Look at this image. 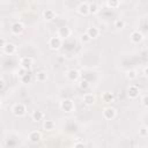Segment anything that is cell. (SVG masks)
Masks as SVG:
<instances>
[{
  "label": "cell",
  "mask_w": 148,
  "mask_h": 148,
  "mask_svg": "<svg viewBox=\"0 0 148 148\" xmlns=\"http://www.w3.org/2000/svg\"><path fill=\"white\" fill-rule=\"evenodd\" d=\"M23 30H24V25L21 22H14L10 27V31L14 35H20L23 32Z\"/></svg>",
  "instance_id": "obj_7"
},
{
  "label": "cell",
  "mask_w": 148,
  "mask_h": 148,
  "mask_svg": "<svg viewBox=\"0 0 148 148\" xmlns=\"http://www.w3.org/2000/svg\"><path fill=\"white\" fill-rule=\"evenodd\" d=\"M80 39H81V42L82 43H89L90 40H91V38L87 35V32H84V34H82L81 36H80Z\"/></svg>",
  "instance_id": "obj_26"
},
{
  "label": "cell",
  "mask_w": 148,
  "mask_h": 148,
  "mask_svg": "<svg viewBox=\"0 0 148 148\" xmlns=\"http://www.w3.org/2000/svg\"><path fill=\"white\" fill-rule=\"evenodd\" d=\"M62 45V39L58 36H54V37H51L49 39V46L51 50H59Z\"/></svg>",
  "instance_id": "obj_2"
},
{
  "label": "cell",
  "mask_w": 148,
  "mask_h": 148,
  "mask_svg": "<svg viewBox=\"0 0 148 148\" xmlns=\"http://www.w3.org/2000/svg\"><path fill=\"white\" fill-rule=\"evenodd\" d=\"M20 65H21V68L29 71L34 65V59L31 57H22L20 60Z\"/></svg>",
  "instance_id": "obj_3"
},
{
  "label": "cell",
  "mask_w": 148,
  "mask_h": 148,
  "mask_svg": "<svg viewBox=\"0 0 148 148\" xmlns=\"http://www.w3.org/2000/svg\"><path fill=\"white\" fill-rule=\"evenodd\" d=\"M139 136H141V138H146V136H148V127L147 126H141L140 128H139Z\"/></svg>",
  "instance_id": "obj_22"
},
{
  "label": "cell",
  "mask_w": 148,
  "mask_h": 148,
  "mask_svg": "<svg viewBox=\"0 0 148 148\" xmlns=\"http://www.w3.org/2000/svg\"><path fill=\"white\" fill-rule=\"evenodd\" d=\"M1 49H2V52L3 53H6V54H13L16 51V45L13 44V43H10V42H7V43H5L1 46Z\"/></svg>",
  "instance_id": "obj_5"
},
{
  "label": "cell",
  "mask_w": 148,
  "mask_h": 148,
  "mask_svg": "<svg viewBox=\"0 0 148 148\" xmlns=\"http://www.w3.org/2000/svg\"><path fill=\"white\" fill-rule=\"evenodd\" d=\"M124 27H125V21H124V20L117 18V20L114 21V28H117V29H123Z\"/></svg>",
  "instance_id": "obj_25"
},
{
  "label": "cell",
  "mask_w": 148,
  "mask_h": 148,
  "mask_svg": "<svg viewBox=\"0 0 148 148\" xmlns=\"http://www.w3.org/2000/svg\"><path fill=\"white\" fill-rule=\"evenodd\" d=\"M143 75H145L146 77H148V66L145 67V69H143Z\"/></svg>",
  "instance_id": "obj_31"
},
{
  "label": "cell",
  "mask_w": 148,
  "mask_h": 148,
  "mask_svg": "<svg viewBox=\"0 0 148 148\" xmlns=\"http://www.w3.org/2000/svg\"><path fill=\"white\" fill-rule=\"evenodd\" d=\"M77 13H79L80 15H83V16L88 15V14H89V3L86 2V1L80 2L79 6H77Z\"/></svg>",
  "instance_id": "obj_8"
},
{
  "label": "cell",
  "mask_w": 148,
  "mask_h": 148,
  "mask_svg": "<svg viewBox=\"0 0 148 148\" xmlns=\"http://www.w3.org/2000/svg\"><path fill=\"white\" fill-rule=\"evenodd\" d=\"M141 103H142V105H143V106L148 108V95H145V96L142 97V99H141Z\"/></svg>",
  "instance_id": "obj_29"
},
{
  "label": "cell",
  "mask_w": 148,
  "mask_h": 148,
  "mask_svg": "<svg viewBox=\"0 0 148 148\" xmlns=\"http://www.w3.org/2000/svg\"><path fill=\"white\" fill-rule=\"evenodd\" d=\"M28 139H29L30 142H32V143H37V142H39L40 139H42V133L38 132V131H32V132L29 133Z\"/></svg>",
  "instance_id": "obj_12"
},
{
  "label": "cell",
  "mask_w": 148,
  "mask_h": 148,
  "mask_svg": "<svg viewBox=\"0 0 148 148\" xmlns=\"http://www.w3.org/2000/svg\"><path fill=\"white\" fill-rule=\"evenodd\" d=\"M43 17H44L45 21H52L56 17V13L52 9H45L43 12Z\"/></svg>",
  "instance_id": "obj_16"
},
{
  "label": "cell",
  "mask_w": 148,
  "mask_h": 148,
  "mask_svg": "<svg viewBox=\"0 0 148 148\" xmlns=\"http://www.w3.org/2000/svg\"><path fill=\"white\" fill-rule=\"evenodd\" d=\"M136 76H138V74H136V72L133 71V69L127 72V77H128L130 80H134V79H136Z\"/></svg>",
  "instance_id": "obj_27"
},
{
  "label": "cell",
  "mask_w": 148,
  "mask_h": 148,
  "mask_svg": "<svg viewBox=\"0 0 148 148\" xmlns=\"http://www.w3.org/2000/svg\"><path fill=\"white\" fill-rule=\"evenodd\" d=\"M89 3V14H96L98 10H99V7H98V3L96 1H92V2H88Z\"/></svg>",
  "instance_id": "obj_20"
},
{
  "label": "cell",
  "mask_w": 148,
  "mask_h": 148,
  "mask_svg": "<svg viewBox=\"0 0 148 148\" xmlns=\"http://www.w3.org/2000/svg\"><path fill=\"white\" fill-rule=\"evenodd\" d=\"M69 35H71V29H69L68 27L64 25V27H60V28L58 29L57 36H58V37H60L61 39H64V38H67V37H69Z\"/></svg>",
  "instance_id": "obj_9"
},
{
  "label": "cell",
  "mask_w": 148,
  "mask_h": 148,
  "mask_svg": "<svg viewBox=\"0 0 148 148\" xmlns=\"http://www.w3.org/2000/svg\"><path fill=\"white\" fill-rule=\"evenodd\" d=\"M102 99L105 103H113L114 102V95L110 91H105L102 94Z\"/></svg>",
  "instance_id": "obj_15"
},
{
  "label": "cell",
  "mask_w": 148,
  "mask_h": 148,
  "mask_svg": "<svg viewBox=\"0 0 148 148\" xmlns=\"http://www.w3.org/2000/svg\"><path fill=\"white\" fill-rule=\"evenodd\" d=\"M116 114H117L116 109H113V108H111V106H106V108H104V110H103V116H104V118L108 119V120L113 119V118L116 117Z\"/></svg>",
  "instance_id": "obj_6"
},
{
  "label": "cell",
  "mask_w": 148,
  "mask_h": 148,
  "mask_svg": "<svg viewBox=\"0 0 148 148\" xmlns=\"http://www.w3.org/2000/svg\"><path fill=\"white\" fill-rule=\"evenodd\" d=\"M95 101H96V97H95L94 94H84V96H83V102H84L86 105L90 106V105H92V104L95 103Z\"/></svg>",
  "instance_id": "obj_14"
},
{
  "label": "cell",
  "mask_w": 148,
  "mask_h": 148,
  "mask_svg": "<svg viewBox=\"0 0 148 148\" xmlns=\"http://www.w3.org/2000/svg\"><path fill=\"white\" fill-rule=\"evenodd\" d=\"M139 94H140L139 87L132 84V86H130V87L127 88V95H128L130 98H136V97L139 96Z\"/></svg>",
  "instance_id": "obj_11"
},
{
  "label": "cell",
  "mask_w": 148,
  "mask_h": 148,
  "mask_svg": "<svg viewBox=\"0 0 148 148\" xmlns=\"http://www.w3.org/2000/svg\"><path fill=\"white\" fill-rule=\"evenodd\" d=\"M79 86H80V88H81V89L86 90V89H87V88L89 87V82H88L87 80H81V81H80V84H79Z\"/></svg>",
  "instance_id": "obj_28"
},
{
  "label": "cell",
  "mask_w": 148,
  "mask_h": 148,
  "mask_svg": "<svg viewBox=\"0 0 148 148\" xmlns=\"http://www.w3.org/2000/svg\"><path fill=\"white\" fill-rule=\"evenodd\" d=\"M44 118V113L42 112V111H39V110H36V111H34L32 113H31V119L34 120V121H39V120H42Z\"/></svg>",
  "instance_id": "obj_19"
},
{
  "label": "cell",
  "mask_w": 148,
  "mask_h": 148,
  "mask_svg": "<svg viewBox=\"0 0 148 148\" xmlns=\"http://www.w3.org/2000/svg\"><path fill=\"white\" fill-rule=\"evenodd\" d=\"M86 32H87V35H88L91 39L98 37V35H99V30H98V28H96V27H90V28H88Z\"/></svg>",
  "instance_id": "obj_17"
},
{
  "label": "cell",
  "mask_w": 148,
  "mask_h": 148,
  "mask_svg": "<svg viewBox=\"0 0 148 148\" xmlns=\"http://www.w3.org/2000/svg\"><path fill=\"white\" fill-rule=\"evenodd\" d=\"M12 111H13V114L15 117H23L25 114V112H27V108H25V105L23 103H16L13 106Z\"/></svg>",
  "instance_id": "obj_1"
},
{
  "label": "cell",
  "mask_w": 148,
  "mask_h": 148,
  "mask_svg": "<svg viewBox=\"0 0 148 148\" xmlns=\"http://www.w3.org/2000/svg\"><path fill=\"white\" fill-rule=\"evenodd\" d=\"M105 3H106V6L110 7V8H117V7L120 6V1H118V0H111V1L109 0V1H106Z\"/></svg>",
  "instance_id": "obj_23"
},
{
  "label": "cell",
  "mask_w": 148,
  "mask_h": 148,
  "mask_svg": "<svg viewBox=\"0 0 148 148\" xmlns=\"http://www.w3.org/2000/svg\"><path fill=\"white\" fill-rule=\"evenodd\" d=\"M60 108L65 111V112H72L74 110V103L72 99H64L61 103H60Z\"/></svg>",
  "instance_id": "obj_4"
},
{
  "label": "cell",
  "mask_w": 148,
  "mask_h": 148,
  "mask_svg": "<svg viewBox=\"0 0 148 148\" xmlns=\"http://www.w3.org/2000/svg\"><path fill=\"white\" fill-rule=\"evenodd\" d=\"M20 80H21V82H22V83L27 84V83H30V82H31V80H32V76H31V74L27 73L25 75H23L22 77H20Z\"/></svg>",
  "instance_id": "obj_24"
},
{
  "label": "cell",
  "mask_w": 148,
  "mask_h": 148,
  "mask_svg": "<svg viewBox=\"0 0 148 148\" xmlns=\"http://www.w3.org/2000/svg\"><path fill=\"white\" fill-rule=\"evenodd\" d=\"M130 38H131V40L133 42V43H140V42H142V39H143V35H142V32L141 31H139V30H134V31H132V34L130 35Z\"/></svg>",
  "instance_id": "obj_10"
},
{
  "label": "cell",
  "mask_w": 148,
  "mask_h": 148,
  "mask_svg": "<svg viewBox=\"0 0 148 148\" xmlns=\"http://www.w3.org/2000/svg\"><path fill=\"white\" fill-rule=\"evenodd\" d=\"M36 80L38 82H44L47 80V73L45 71H39L36 73Z\"/></svg>",
  "instance_id": "obj_18"
},
{
  "label": "cell",
  "mask_w": 148,
  "mask_h": 148,
  "mask_svg": "<svg viewBox=\"0 0 148 148\" xmlns=\"http://www.w3.org/2000/svg\"><path fill=\"white\" fill-rule=\"evenodd\" d=\"M43 126H44V130L45 131H52L54 128V123L52 120H45Z\"/></svg>",
  "instance_id": "obj_21"
},
{
  "label": "cell",
  "mask_w": 148,
  "mask_h": 148,
  "mask_svg": "<svg viewBox=\"0 0 148 148\" xmlns=\"http://www.w3.org/2000/svg\"><path fill=\"white\" fill-rule=\"evenodd\" d=\"M74 148H86V146L82 143V142H76L74 145Z\"/></svg>",
  "instance_id": "obj_30"
},
{
  "label": "cell",
  "mask_w": 148,
  "mask_h": 148,
  "mask_svg": "<svg viewBox=\"0 0 148 148\" xmlns=\"http://www.w3.org/2000/svg\"><path fill=\"white\" fill-rule=\"evenodd\" d=\"M66 75H67V79H68L69 81H76V80L80 77L79 71H77V69H74V68L69 69V71L66 73Z\"/></svg>",
  "instance_id": "obj_13"
}]
</instances>
